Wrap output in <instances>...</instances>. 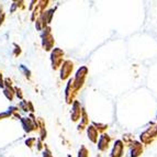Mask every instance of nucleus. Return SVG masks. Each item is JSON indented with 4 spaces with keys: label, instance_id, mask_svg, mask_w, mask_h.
Returning a JSON list of instances; mask_svg holds the SVG:
<instances>
[{
    "label": "nucleus",
    "instance_id": "1",
    "mask_svg": "<svg viewBox=\"0 0 157 157\" xmlns=\"http://www.w3.org/2000/svg\"><path fill=\"white\" fill-rule=\"evenodd\" d=\"M87 74H88V68H87L86 66H82V67H80L78 71H77L76 76L74 78V86H75L77 91L84 86Z\"/></svg>",
    "mask_w": 157,
    "mask_h": 157
},
{
    "label": "nucleus",
    "instance_id": "2",
    "mask_svg": "<svg viewBox=\"0 0 157 157\" xmlns=\"http://www.w3.org/2000/svg\"><path fill=\"white\" fill-rule=\"evenodd\" d=\"M157 137V125H153L148 128L145 132L140 135L142 143L143 144H151L153 141Z\"/></svg>",
    "mask_w": 157,
    "mask_h": 157
},
{
    "label": "nucleus",
    "instance_id": "3",
    "mask_svg": "<svg viewBox=\"0 0 157 157\" xmlns=\"http://www.w3.org/2000/svg\"><path fill=\"white\" fill-rule=\"evenodd\" d=\"M52 65L54 69H58L64 63V52L60 48H54L52 52Z\"/></svg>",
    "mask_w": 157,
    "mask_h": 157
},
{
    "label": "nucleus",
    "instance_id": "4",
    "mask_svg": "<svg viewBox=\"0 0 157 157\" xmlns=\"http://www.w3.org/2000/svg\"><path fill=\"white\" fill-rule=\"evenodd\" d=\"M77 94V90L74 86V78L69 79L68 80V84L67 87H66V90H65V97H66V102L67 103H71V102L75 101V97H76Z\"/></svg>",
    "mask_w": 157,
    "mask_h": 157
},
{
    "label": "nucleus",
    "instance_id": "5",
    "mask_svg": "<svg viewBox=\"0 0 157 157\" xmlns=\"http://www.w3.org/2000/svg\"><path fill=\"white\" fill-rule=\"evenodd\" d=\"M42 37H43V47H44V50L50 51L53 47V45H54V37H53L52 33H51L50 28H46L44 30V33H43Z\"/></svg>",
    "mask_w": 157,
    "mask_h": 157
},
{
    "label": "nucleus",
    "instance_id": "6",
    "mask_svg": "<svg viewBox=\"0 0 157 157\" xmlns=\"http://www.w3.org/2000/svg\"><path fill=\"white\" fill-rule=\"evenodd\" d=\"M74 69V64L71 60H65L62 65V68H60V78L63 80H66L68 77L71 76V71Z\"/></svg>",
    "mask_w": 157,
    "mask_h": 157
},
{
    "label": "nucleus",
    "instance_id": "7",
    "mask_svg": "<svg viewBox=\"0 0 157 157\" xmlns=\"http://www.w3.org/2000/svg\"><path fill=\"white\" fill-rule=\"evenodd\" d=\"M110 142H111V137L108 134H102L101 136H100L99 139V142H98V149L99 151H101V152H105V151H107L108 147H109V145H110Z\"/></svg>",
    "mask_w": 157,
    "mask_h": 157
},
{
    "label": "nucleus",
    "instance_id": "8",
    "mask_svg": "<svg viewBox=\"0 0 157 157\" xmlns=\"http://www.w3.org/2000/svg\"><path fill=\"white\" fill-rule=\"evenodd\" d=\"M123 149H124V144L121 140L115 141L114 146H113L112 152H111V157H122L123 156Z\"/></svg>",
    "mask_w": 157,
    "mask_h": 157
},
{
    "label": "nucleus",
    "instance_id": "9",
    "mask_svg": "<svg viewBox=\"0 0 157 157\" xmlns=\"http://www.w3.org/2000/svg\"><path fill=\"white\" fill-rule=\"evenodd\" d=\"M81 112H82V110H81L80 103L75 100L73 103V110H71V120L74 122L78 121L81 118Z\"/></svg>",
    "mask_w": 157,
    "mask_h": 157
},
{
    "label": "nucleus",
    "instance_id": "10",
    "mask_svg": "<svg viewBox=\"0 0 157 157\" xmlns=\"http://www.w3.org/2000/svg\"><path fill=\"white\" fill-rule=\"evenodd\" d=\"M143 153V145L140 142L133 141L131 144V157H139Z\"/></svg>",
    "mask_w": 157,
    "mask_h": 157
},
{
    "label": "nucleus",
    "instance_id": "11",
    "mask_svg": "<svg viewBox=\"0 0 157 157\" xmlns=\"http://www.w3.org/2000/svg\"><path fill=\"white\" fill-rule=\"evenodd\" d=\"M87 134H88V139H89L92 143H97L99 133H98V131L96 130V128H94V125H89L87 128Z\"/></svg>",
    "mask_w": 157,
    "mask_h": 157
},
{
    "label": "nucleus",
    "instance_id": "12",
    "mask_svg": "<svg viewBox=\"0 0 157 157\" xmlns=\"http://www.w3.org/2000/svg\"><path fill=\"white\" fill-rule=\"evenodd\" d=\"M81 122L80 124L78 125V130L79 131H82L86 126H88V123H89V119H88V115H87L86 111L82 110V112H81V118H80Z\"/></svg>",
    "mask_w": 157,
    "mask_h": 157
},
{
    "label": "nucleus",
    "instance_id": "13",
    "mask_svg": "<svg viewBox=\"0 0 157 157\" xmlns=\"http://www.w3.org/2000/svg\"><path fill=\"white\" fill-rule=\"evenodd\" d=\"M22 122H23V125H24V128H25V131L31 132L34 130V125L32 124V122L29 120V119H23Z\"/></svg>",
    "mask_w": 157,
    "mask_h": 157
},
{
    "label": "nucleus",
    "instance_id": "14",
    "mask_svg": "<svg viewBox=\"0 0 157 157\" xmlns=\"http://www.w3.org/2000/svg\"><path fill=\"white\" fill-rule=\"evenodd\" d=\"M92 125L94 126V128H96V130H97L98 131V133H105V131H107L108 130V125H105V124H101V123H96V122H94V124H92Z\"/></svg>",
    "mask_w": 157,
    "mask_h": 157
},
{
    "label": "nucleus",
    "instance_id": "15",
    "mask_svg": "<svg viewBox=\"0 0 157 157\" xmlns=\"http://www.w3.org/2000/svg\"><path fill=\"white\" fill-rule=\"evenodd\" d=\"M78 157H89V151L82 145L78 152Z\"/></svg>",
    "mask_w": 157,
    "mask_h": 157
},
{
    "label": "nucleus",
    "instance_id": "16",
    "mask_svg": "<svg viewBox=\"0 0 157 157\" xmlns=\"http://www.w3.org/2000/svg\"><path fill=\"white\" fill-rule=\"evenodd\" d=\"M132 140V137H130V135H125L123 136V141L125 142V143H130V141Z\"/></svg>",
    "mask_w": 157,
    "mask_h": 157
},
{
    "label": "nucleus",
    "instance_id": "17",
    "mask_svg": "<svg viewBox=\"0 0 157 157\" xmlns=\"http://www.w3.org/2000/svg\"><path fill=\"white\" fill-rule=\"evenodd\" d=\"M44 157H53L52 156V153H51L48 149H46V151L44 152Z\"/></svg>",
    "mask_w": 157,
    "mask_h": 157
},
{
    "label": "nucleus",
    "instance_id": "18",
    "mask_svg": "<svg viewBox=\"0 0 157 157\" xmlns=\"http://www.w3.org/2000/svg\"><path fill=\"white\" fill-rule=\"evenodd\" d=\"M34 141H35V140H34V139L29 140V141H26V144H28L30 147H31V146H32V144H33V142H34Z\"/></svg>",
    "mask_w": 157,
    "mask_h": 157
}]
</instances>
